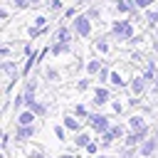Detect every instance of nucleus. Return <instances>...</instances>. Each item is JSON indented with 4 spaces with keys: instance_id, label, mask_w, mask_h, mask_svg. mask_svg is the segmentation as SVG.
I'll return each instance as SVG.
<instances>
[{
    "instance_id": "nucleus-1",
    "label": "nucleus",
    "mask_w": 158,
    "mask_h": 158,
    "mask_svg": "<svg viewBox=\"0 0 158 158\" xmlns=\"http://www.w3.org/2000/svg\"><path fill=\"white\" fill-rule=\"evenodd\" d=\"M136 27H138V25H133L131 17L116 15V20H111V25H109V35H111L114 42H118V44H128V40H131L133 35H138Z\"/></svg>"
},
{
    "instance_id": "nucleus-2",
    "label": "nucleus",
    "mask_w": 158,
    "mask_h": 158,
    "mask_svg": "<svg viewBox=\"0 0 158 158\" xmlns=\"http://www.w3.org/2000/svg\"><path fill=\"white\" fill-rule=\"evenodd\" d=\"M133 64L126 59L121 67H114L111 69V81H109V86L111 89H118V91H123V89H128V81H131V77H133Z\"/></svg>"
},
{
    "instance_id": "nucleus-3",
    "label": "nucleus",
    "mask_w": 158,
    "mask_h": 158,
    "mask_svg": "<svg viewBox=\"0 0 158 158\" xmlns=\"http://www.w3.org/2000/svg\"><path fill=\"white\" fill-rule=\"evenodd\" d=\"M69 25H72L77 40H89V37L94 35V20H91L86 12H79L74 20H69Z\"/></svg>"
},
{
    "instance_id": "nucleus-4",
    "label": "nucleus",
    "mask_w": 158,
    "mask_h": 158,
    "mask_svg": "<svg viewBox=\"0 0 158 158\" xmlns=\"http://www.w3.org/2000/svg\"><path fill=\"white\" fill-rule=\"evenodd\" d=\"M111 118H114V116H109V114H104V111L99 109V111H91V114H89L86 126L99 136V133H104V131H109V128H111V123H114Z\"/></svg>"
},
{
    "instance_id": "nucleus-5",
    "label": "nucleus",
    "mask_w": 158,
    "mask_h": 158,
    "mask_svg": "<svg viewBox=\"0 0 158 158\" xmlns=\"http://www.w3.org/2000/svg\"><path fill=\"white\" fill-rule=\"evenodd\" d=\"M106 104H111V86L109 84H96L91 89V106L104 109Z\"/></svg>"
},
{
    "instance_id": "nucleus-6",
    "label": "nucleus",
    "mask_w": 158,
    "mask_h": 158,
    "mask_svg": "<svg viewBox=\"0 0 158 158\" xmlns=\"http://www.w3.org/2000/svg\"><path fill=\"white\" fill-rule=\"evenodd\" d=\"M148 89H151V84H148V81H146V77L136 69V72H133V77H131V81H128V89H126V91H128V94H133V96H146V91H148Z\"/></svg>"
},
{
    "instance_id": "nucleus-7",
    "label": "nucleus",
    "mask_w": 158,
    "mask_h": 158,
    "mask_svg": "<svg viewBox=\"0 0 158 158\" xmlns=\"http://www.w3.org/2000/svg\"><path fill=\"white\" fill-rule=\"evenodd\" d=\"M111 42H114V37H111V35H96V37H94V42H91L94 54H101V57L111 54Z\"/></svg>"
},
{
    "instance_id": "nucleus-8",
    "label": "nucleus",
    "mask_w": 158,
    "mask_h": 158,
    "mask_svg": "<svg viewBox=\"0 0 158 158\" xmlns=\"http://www.w3.org/2000/svg\"><path fill=\"white\" fill-rule=\"evenodd\" d=\"M12 136H15V141H30L37 136V123H17Z\"/></svg>"
},
{
    "instance_id": "nucleus-9",
    "label": "nucleus",
    "mask_w": 158,
    "mask_h": 158,
    "mask_svg": "<svg viewBox=\"0 0 158 158\" xmlns=\"http://www.w3.org/2000/svg\"><path fill=\"white\" fill-rule=\"evenodd\" d=\"M156 153H158V138L151 133V136L138 146V158H153Z\"/></svg>"
},
{
    "instance_id": "nucleus-10",
    "label": "nucleus",
    "mask_w": 158,
    "mask_h": 158,
    "mask_svg": "<svg viewBox=\"0 0 158 158\" xmlns=\"http://www.w3.org/2000/svg\"><path fill=\"white\" fill-rule=\"evenodd\" d=\"M62 123L67 126V131H69V133H79V131L84 128V123H86V121H84V118H79L74 111H69V114H64V116H62Z\"/></svg>"
},
{
    "instance_id": "nucleus-11",
    "label": "nucleus",
    "mask_w": 158,
    "mask_h": 158,
    "mask_svg": "<svg viewBox=\"0 0 158 158\" xmlns=\"http://www.w3.org/2000/svg\"><path fill=\"white\" fill-rule=\"evenodd\" d=\"M138 5H136V0H111V12L114 15H131L133 10H136Z\"/></svg>"
},
{
    "instance_id": "nucleus-12",
    "label": "nucleus",
    "mask_w": 158,
    "mask_h": 158,
    "mask_svg": "<svg viewBox=\"0 0 158 158\" xmlns=\"http://www.w3.org/2000/svg\"><path fill=\"white\" fill-rule=\"evenodd\" d=\"M72 52H74V44H72V42H49V54H52L54 59L67 57V54H72Z\"/></svg>"
},
{
    "instance_id": "nucleus-13",
    "label": "nucleus",
    "mask_w": 158,
    "mask_h": 158,
    "mask_svg": "<svg viewBox=\"0 0 158 158\" xmlns=\"http://www.w3.org/2000/svg\"><path fill=\"white\" fill-rule=\"evenodd\" d=\"M126 123H128V128H131V131L151 128V126H148V118H146V114H143V111H133V114L126 118Z\"/></svg>"
},
{
    "instance_id": "nucleus-14",
    "label": "nucleus",
    "mask_w": 158,
    "mask_h": 158,
    "mask_svg": "<svg viewBox=\"0 0 158 158\" xmlns=\"http://www.w3.org/2000/svg\"><path fill=\"white\" fill-rule=\"evenodd\" d=\"M104 64H106V62H104V57H101V54H91V57H86V74L96 79V74L101 72V67H104Z\"/></svg>"
},
{
    "instance_id": "nucleus-15",
    "label": "nucleus",
    "mask_w": 158,
    "mask_h": 158,
    "mask_svg": "<svg viewBox=\"0 0 158 158\" xmlns=\"http://www.w3.org/2000/svg\"><path fill=\"white\" fill-rule=\"evenodd\" d=\"M94 138H96V136H94V131H84V128H81L79 133H74V148H81V151H84Z\"/></svg>"
},
{
    "instance_id": "nucleus-16",
    "label": "nucleus",
    "mask_w": 158,
    "mask_h": 158,
    "mask_svg": "<svg viewBox=\"0 0 158 158\" xmlns=\"http://www.w3.org/2000/svg\"><path fill=\"white\" fill-rule=\"evenodd\" d=\"M143 15H146V27L148 30H158V5L143 10Z\"/></svg>"
},
{
    "instance_id": "nucleus-17",
    "label": "nucleus",
    "mask_w": 158,
    "mask_h": 158,
    "mask_svg": "<svg viewBox=\"0 0 158 158\" xmlns=\"http://www.w3.org/2000/svg\"><path fill=\"white\" fill-rule=\"evenodd\" d=\"M37 118H40V116H37L32 109H27V106L17 111V123H37Z\"/></svg>"
},
{
    "instance_id": "nucleus-18",
    "label": "nucleus",
    "mask_w": 158,
    "mask_h": 158,
    "mask_svg": "<svg viewBox=\"0 0 158 158\" xmlns=\"http://www.w3.org/2000/svg\"><path fill=\"white\" fill-rule=\"evenodd\" d=\"M27 109H32V111H35L40 118H44V116L49 114V106H47V101H42V99H35V101H32Z\"/></svg>"
},
{
    "instance_id": "nucleus-19",
    "label": "nucleus",
    "mask_w": 158,
    "mask_h": 158,
    "mask_svg": "<svg viewBox=\"0 0 158 158\" xmlns=\"http://www.w3.org/2000/svg\"><path fill=\"white\" fill-rule=\"evenodd\" d=\"M96 138H99V143H101V151H106V148H111V146L116 143V136H114L111 131H104V133H99Z\"/></svg>"
},
{
    "instance_id": "nucleus-20",
    "label": "nucleus",
    "mask_w": 158,
    "mask_h": 158,
    "mask_svg": "<svg viewBox=\"0 0 158 158\" xmlns=\"http://www.w3.org/2000/svg\"><path fill=\"white\" fill-rule=\"evenodd\" d=\"M84 12H86V15H89V17L94 20V22H101V17H104V7H101L99 2H96V5H89V7L84 10Z\"/></svg>"
},
{
    "instance_id": "nucleus-21",
    "label": "nucleus",
    "mask_w": 158,
    "mask_h": 158,
    "mask_svg": "<svg viewBox=\"0 0 158 158\" xmlns=\"http://www.w3.org/2000/svg\"><path fill=\"white\" fill-rule=\"evenodd\" d=\"M47 7H49L52 15H62V12L67 10V2H64V0H47Z\"/></svg>"
},
{
    "instance_id": "nucleus-22",
    "label": "nucleus",
    "mask_w": 158,
    "mask_h": 158,
    "mask_svg": "<svg viewBox=\"0 0 158 158\" xmlns=\"http://www.w3.org/2000/svg\"><path fill=\"white\" fill-rule=\"evenodd\" d=\"M42 77H44L47 81H59V79H62V72H59L57 67H44Z\"/></svg>"
},
{
    "instance_id": "nucleus-23",
    "label": "nucleus",
    "mask_w": 158,
    "mask_h": 158,
    "mask_svg": "<svg viewBox=\"0 0 158 158\" xmlns=\"http://www.w3.org/2000/svg\"><path fill=\"white\" fill-rule=\"evenodd\" d=\"M94 81H96V84H109V81H111V67H109V64H104Z\"/></svg>"
},
{
    "instance_id": "nucleus-24",
    "label": "nucleus",
    "mask_w": 158,
    "mask_h": 158,
    "mask_svg": "<svg viewBox=\"0 0 158 158\" xmlns=\"http://www.w3.org/2000/svg\"><path fill=\"white\" fill-rule=\"evenodd\" d=\"M91 84H94V77H89V74H86L84 79H77V84H74V86H77V91L81 94V91H89V89H91Z\"/></svg>"
},
{
    "instance_id": "nucleus-25",
    "label": "nucleus",
    "mask_w": 158,
    "mask_h": 158,
    "mask_svg": "<svg viewBox=\"0 0 158 158\" xmlns=\"http://www.w3.org/2000/svg\"><path fill=\"white\" fill-rule=\"evenodd\" d=\"M72 111H74L79 118H84V121H86V118H89V114H91V111H89V106H86V104H81V101H79V104H74V106H72Z\"/></svg>"
},
{
    "instance_id": "nucleus-26",
    "label": "nucleus",
    "mask_w": 158,
    "mask_h": 158,
    "mask_svg": "<svg viewBox=\"0 0 158 158\" xmlns=\"http://www.w3.org/2000/svg\"><path fill=\"white\" fill-rule=\"evenodd\" d=\"M77 15H79V5L74 2V5H67V10L62 12V20H74Z\"/></svg>"
},
{
    "instance_id": "nucleus-27",
    "label": "nucleus",
    "mask_w": 158,
    "mask_h": 158,
    "mask_svg": "<svg viewBox=\"0 0 158 158\" xmlns=\"http://www.w3.org/2000/svg\"><path fill=\"white\" fill-rule=\"evenodd\" d=\"M32 25H37V27H42V30H44V27L49 25V15H44V12H37V15L32 17Z\"/></svg>"
},
{
    "instance_id": "nucleus-28",
    "label": "nucleus",
    "mask_w": 158,
    "mask_h": 158,
    "mask_svg": "<svg viewBox=\"0 0 158 158\" xmlns=\"http://www.w3.org/2000/svg\"><path fill=\"white\" fill-rule=\"evenodd\" d=\"M126 109H128V104H126V101H121V99H111V111H114V114H118V116H121Z\"/></svg>"
},
{
    "instance_id": "nucleus-29",
    "label": "nucleus",
    "mask_w": 158,
    "mask_h": 158,
    "mask_svg": "<svg viewBox=\"0 0 158 158\" xmlns=\"http://www.w3.org/2000/svg\"><path fill=\"white\" fill-rule=\"evenodd\" d=\"M54 136H57L62 143L69 141V138H67V126H64V123H54Z\"/></svg>"
},
{
    "instance_id": "nucleus-30",
    "label": "nucleus",
    "mask_w": 158,
    "mask_h": 158,
    "mask_svg": "<svg viewBox=\"0 0 158 158\" xmlns=\"http://www.w3.org/2000/svg\"><path fill=\"white\" fill-rule=\"evenodd\" d=\"M99 151H101V143H99V138H94V141H91V143L84 148V153H86V156H96Z\"/></svg>"
},
{
    "instance_id": "nucleus-31",
    "label": "nucleus",
    "mask_w": 158,
    "mask_h": 158,
    "mask_svg": "<svg viewBox=\"0 0 158 158\" xmlns=\"http://www.w3.org/2000/svg\"><path fill=\"white\" fill-rule=\"evenodd\" d=\"M7 5H12L15 10H27V7H32L30 5V0H5Z\"/></svg>"
},
{
    "instance_id": "nucleus-32",
    "label": "nucleus",
    "mask_w": 158,
    "mask_h": 158,
    "mask_svg": "<svg viewBox=\"0 0 158 158\" xmlns=\"http://www.w3.org/2000/svg\"><path fill=\"white\" fill-rule=\"evenodd\" d=\"M20 54H22V59H25V57H32V54H35V47H32V42H25Z\"/></svg>"
},
{
    "instance_id": "nucleus-33",
    "label": "nucleus",
    "mask_w": 158,
    "mask_h": 158,
    "mask_svg": "<svg viewBox=\"0 0 158 158\" xmlns=\"http://www.w3.org/2000/svg\"><path fill=\"white\" fill-rule=\"evenodd\" d=\"M27 158H47V153L42 148H32V151H27Z\"/></svg>"
},
{
    "instance_id": "nucleus-34",
    "label": "nucleus",
    "mask_w": 158,
    "mask_h": 158,
    "mask_svg": "<svg viewBox=\"0 0 158 158\" xmlns=\"http://www.w3.org/2000/svg\"><path fill=\"white\" fill-rule=\"evenodd\" d=\"M10 54H12V47L10 44H2L0 47V59H10Z\"/></svg>"
},
{
    "instance_id": "nucleus-35",
    "label": "nucleus",
    "mask_w": 158,
    "mask_h": 158,
    "mask_svg": "<svg viewBox=\"0 0 158 158\" xmlns=\"http://www.w3.org/2000/svg\"><path fill=\"white\" fill-rule=\"evenodd\" d=\"M136 5H138V10H148L156 5V0H136Z\"/></svg>"
},
{
    "instance_id": "nucleus-36",
    "label": "nucleus",
    "mask_w": 158,
    "mask_h": 158,
    "mask_svg": "<svg viewBox=\"0 0 158 158\" xmlns=\"http://www.w3.org/2000/svg\"><path fill=\"white\" fill-rule=\"evenodd\" d=\"M0 20H2V22H7V20H10V5H7V2H5V5H2V10H0Z\"/></svg>"
},
{
    "instance_id": "nucleus-37",
    "label": "nucleus",
    "mask_w": 158,
    "mask_h": 158,
    "mask_svg": "<svg viewBox=\"0 0 158 158\" xmlns=\"http://www.w3.org/2000/svg\"><path fill=\"white\" fill-rule=\"evenodd\" d=\"M44 2H47V0H30V5H32V7H42Z\"/></svg>"
},
{
    "instance_id": "nucleus-38",
    "label": "nucleus",
    "mask_w": 158,
    "mask_h": 158,
    "mask_svg": "<svg viewBox=\"0 0 158 158\" xmlns=\"http://www.w3.org/2000/svg\"><path fill=\"white\" fill-rule=\"evenodd\" d=\"M74 2H77L79 7H81V5H91V0H74Z\"/></svg>"
},
{
    "instance_id": "nucleus-39",
    "label": "nucleus",
    "mask_w": 158,
    "mask_h": 158,
    "mask_svg": "<svg viewBox=\"0 0 158 158\" xmlns=\"http://www.w3.org/2000/svg\"><path fill=\"white\" fill-rule=\"evenodd\" d=\"M57 158H74V153H62V156H57Z\"/></svg>"
},
{
    "instance_id": "nucleus-40",
    "label": "nucleus",
    "mask_w": 158,
    "mask_h": 158,
    "mask_svg": "<svg viewBox=\"0 0 158 158\" xmlns=\"http://www.w3.org/2000/svg\"><path fill=\"white\" fill-rule=\"evenodd\" d=\"M153 136H156V138H158V123H156V126H153Z\"/></svg>"
}]
</instances>
